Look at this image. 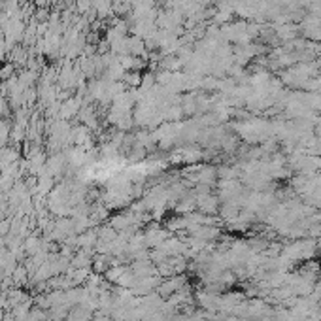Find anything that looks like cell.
<instances>
[{"instance_id":"5","label":"cell","mask_w":321,"mask_h":321,"mask_svg":"<svg viewBox=\"0 0 321 321\" xmlns=\"http://www.w3.org/2000/svg\"><path fill=\"white\" fill-rule=\"evenodd\" d=\"M2 321H15V318H13L11 314H4V318H2Z\"/></svg>"},{"instance_id":"3","label":"cell","mask_w":321,"mask_h":321,"mask_svg":"<svg viewBox=\"0 0 321 321\" xmlns=\"http://www.w3.org/2000/svg\"><path fill=\"white\" fill-rule=\"evenodd\" d=\"M96 235H98L100 244H110V242H114L118 238L119 233L112 225H100V227H96Z\"/></svg>"},{"instance_id":"4","label":"cell","mask_w":321,"mask_h":321,"mask_svg":"<svg viewBox=\"0 0 321 321\" xmlns=\"http://www.w3.org/2000/svg\"><path fill=\"white\" fill-rule=\"evenodd\" d=\"M11 280H13V285L15 287H23V285H27V281H29V270L25 265H17V268L13 270V274H11Z\"/></svg>"},{"instance_id":"2","label":"cell","mask_w":321,"mask_h":321,"mask_svg":"<svg viewBox=\"0 0 321 321\" xmlns=\"http://www.w3.org/2000/svg\"><path fill=\"white\" fill-rule=\"evenodd\" d=\"M219 206H221V201H219V197H215L214 193L197 195V210L201 214L217 215L219 214Z\"/></svg>"},{"instance_id":"1","label":"cell","mask_w":321,"mask_h":321,"mask_svg":"<svg viewBox=\"0 0 321 321\" xmlns=\"http://www.w3.org/2000/svg\"><path fill=\"white\" fill-rule=\"evenodd\" d=\"M172 236V233L162 227L160 229L159 225H150V227H144V240H146V246L153 249V247H159L164 240H168Z\"/></svg>"}]
</instances>
